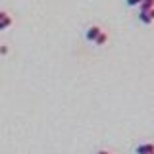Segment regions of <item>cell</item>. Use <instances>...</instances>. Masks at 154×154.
Returning <instances> with one entry per match:
<instances>
[{"mask_svg": "<svg viewBox=\"0 0 154 154\" xmlns=\"http://www.w3.org/2000/svg\"><path fill=\"white\" fill-rule=\"evenodd\" d=\"M100 31H102V27H100L98 23H93V25H89V27L85 29V33H83V35H85V41L93 45V42H94V38L98 37V33H100Z\"/></svg>", "mask_w": 154, "mask_h": 154, "instance_id": "1", "label": "cell"}, {"mask_svg": "<svg viewBox=\"0 0 154 154\" xmlns=\"http://www.w3.org/2000/svg\"><path fill=\"white\" fill-rule=\"evenodd\" d=\"M152 152H154V143H150V141L139 143L135 146V154H152Z\"/></svg>", "mask_w": 154, "mask_h": 154, "instance_id": "2", "label": "cell"}, {"mask_svg": "<svg viewBox=\"0 0 154 154\" xmlns=\"http://www.w3.org/2000/svg\"><path fill=\"white\" fill-rule=\"evenodd\" d=\"M14 25V16L12 14H8L4 19H0V31H6V29H10Z\"/></svg>", "mask_w": 154, "mask_h": 154, "instance_id": "3", "label": "cell"}, {"mask_svg": "<svg viewBox=\"0 0 154 154\" xmlns=\"http://www.w3.org/2000/svg\"><path fill=\"white\" fill-rule=\"evenodd\" d=\"M106 42H108V33H106L104 29H102V31L98 33V37L94 38V42H93V45H94V46H104Z\"/></svg>", "mask_w": 154, "mask_h": 154, "instance_id": "4", "label": "cell"}, {"mask_svg": "<svg viewBox=\"0 0 154 154\" xmlns=\"http://www.w3.org/2000/svg\"><path fill=\"white\" fill-rule=\"evenodd\" d=\"M139 21H141L143 25H150L154 19L150 17V14H148V12H141V10H139Z\"/></svg>", "mask_w": 154, "mask_h": 154, "instance_id": "5", "label": "cell"}, {"mask_svg": "<svg viewBox=\"0 0 154 154\" xmlns=\"http://www.w3.org/2000/svg\"><path fill=\"white\" fill-rule=\"evenodd\" d=\"M154 8V0H143L141 4H139V10L141 12H148V10Z\"/></svg>", "mask_w": 154, "mask_h": 154, "instance_id": "6", "label": "cell"}, {"mask_svg": "<svg viewBox=\"0 0 154 154\" xmlns=\"http://www.w3.org/2000/svg\"><path fill=\"white\" fill-rule=\"evenodd\" d=\"M10 54V45L8 42H2L0 45V56H8Z\"/></svg>", "mask_w": 154, "mask_h": 154, "instance_id": "7", "label": "cell"}, {"mask_svg": "<svg viewBox=\"0 0 154 154\" xmlns=\"http://www.w3.org/2000/svg\"><path fill=\"white\" fill-rule=\"evenodd\" d=\"M141 2H143V0H125V4H127L129 8H135V6H139Z\"/></svg>", "mask_w": 154, "mask_h": 154, "instance_id": "8", "label": "cell"}, {"mask_svg": "<svg viewBox=\"0 0 154 154\" xmlns=\"http://www.w3.org/2000/svg\"><path fill=\"white\" fill-rule=\"evenodd\" d=\"M8 14H10V12H8V10H0V19H4V17H6V16H8Z\"/></svg>", "mask_w": 154, "mask_h": 154, "instance_id": "9", "label": "cell"}, {"mask_svg": "<svg viewBox=\"0 0 154 154\" xmlns=\"http://www.w3.org/2000/svg\"><path fill=\"white\" fill-rule=\"evenodd\" d=\"M96 154H112V152L106 150V148H100V150H96Z\"/></svg>", "mask_w": 154, "mask_h": 154, "instance_id": "10", "label": "cell"}, {"mask_svg": "<svg viewBox=\"0 0 154 154\" xmlns=\"http://www.w3.org/2000/svg\"><path fill=\"white\" fill-rule=\"evenodd\" d=\"M148 14H150V17L154 19V8H152V10H148Z\"/></svg>", "mask_w": 154, "mask_h": 154, "instance_id": "11", "label": "cell"}, {"mask_svg": "<svg viewBox=\"0 0 154 154\" xmlns=\"http://www.w3.org/2000/svg\"><path fill=\"white\" fill-rule=\"evenodd\" d=\"M112 154H114V152H112Z\"/></svg>", "mask_w": 154, "mask_h": 154, "instance_id": "12", "label": "cell"}]
</instances>
